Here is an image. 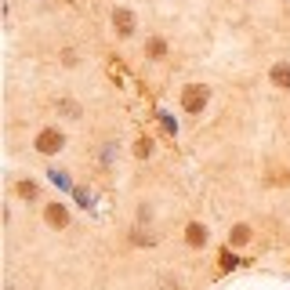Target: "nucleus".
Listing matches in <instances>:
<instances>
[{
    "label": "nucleus",
    "instance_id": "f257e3e1",
    "mask_svg": "<svg viewBox=\"0 0 290 290\" xmlns=\"http://www.w3.org/2000/svg\"><path fill=\"white\" fill-rule=\"evenodd\" d=\"M113 22L120 26V37H131V33H134V15H131L127 8H116V11H113Z\"/></svg>",
    "mask_w": 290,
    "mask_h": 290
},
{
    "label": "nucleus",
    "instance_id": "f03ea898",
    "mask_svg": "<svg viewBox=\"0 0 290 290\" xmlns=\"http://www.w3.org/2000/svg\"><path fill=\"white\" fill-rule=\"evenodd\" d=\"M37 149L40 152H58V149H62V134H58V131H44L37 138Z\"/></svg>",
    "mask_w": 290,
    "mask_h": 290
},
{
    "label": "nucleus",
    "instance_id": "7ed1b4c3",
    "mask_svg": "<svg viewBox=\"0 0 290 290\" xmlns=\"http://www.w3.org/2000/svg\"><path fill=\"white\" fill-rule=\"evenodd\" d=\"M272 84H279V87H290V66H286V62L272 66Z\"/></svg>",
    "mask_w": 290,
    "mask_h": 290
},
{
    "label": "nucleus",
    "instance_id": "20e7f679",
    "mask_svg": "<svg viewBox=\"0 0 290 290\" xmlns=\"http://www.w3.org/2000/svg\"><path fill=\"white\" fill-rule=\"evenodd\" d=\"M48 221L51 225H66V207H48Z\"/></svg>",
    "mask_w": 290,
    "mask_h": 290
},
{
    "label": "nucleus",
    "instance_id": "39448f33",
    "mask_svg": "<svg viewBox=\"0 0 290 290\" xmlns=\"http://www.w3.org/2000/svg\"><path fill=\"white\" fill-rule=\"evenodd\" d=\"M200 102H207V91H203V95H200V91H189V95H185L189 109H200Z\"/></svg>",
    "mask_w": 290,
    "mask_h": 290
},
{
    "label": "nucleus",
    "instance_id": "423d86ee",
    "mask_svg": "<svg viewBox=\"0 0 290 290\" xmlns=\"http://www.w3.org/2000/svg\"><path fill=\"white\" fill-rule=\"evenodd\" d=\"M203 239H207V232H203L200 225H192V228H189V243H192V247H200Z\"/></svg>",
    "mask_w": 290,
    "mask_h": 290
},
{
    "label": "nucleus",
    "instance_id": "0eeeda50",
    "mask_svg": "<svg viewBox=\"0 0 290 290\" xmlns=\"http://www.w3.org/2000/svg\"><path fill=\"white\" fill-rule=\"evenodd\" d=\"M247 239H250V228L247 225H236L232 228V243H247Z\"/></svg>",
    "mask_w": 290,
    "mask_h": 290
},
{
    "label": "nucleus",
    "instance_id": "6e6552de",
    "mask_svg": "<svg viewBox=\"0 0 290 290\" xmlns=\"http://www.w3.org/2000/svg\"><path fill=\"white\" fill-rule=\"evenodd\" d=\"M58 109L69 113V116H80V105H76V102H58Z\"/></svg>",
    "mask_w": 290,
    "mask_h": 290
},
{
    "label": "nucleus",
    "instance_id": "1a4fd4ad",
    "mask_svg": "<svg viewBox=\"0 0 290 290\" xmlns=\"http://www.w3.org/2000/svg\"><path fill=\"white\" fill-rule=\"evenodd\" d=\"M62 62H66V66H76V62H80V55L69 48V51H62Z\"/></svg>",
    "mask_w": 290,
    "mask_h": 290
}]
</instances>
